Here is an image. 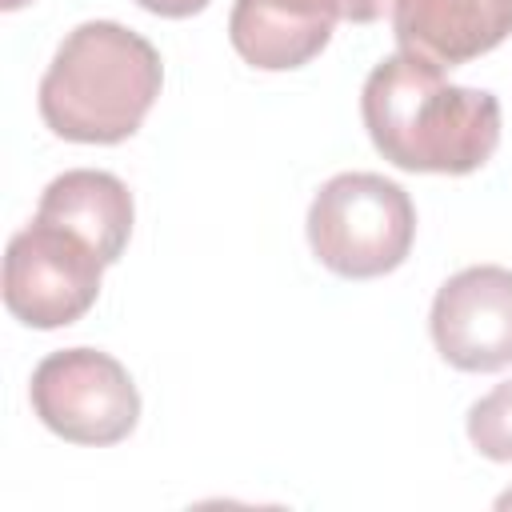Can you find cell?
Masks as SVG:
<instances>
[{"instance_id":"8fae6325","label":"cell","mask_w":512,"mask_h":512,"mask_svg":"<svg viewBox=\"0 0 512 512\" xmlns=\"http://www.w3.org/2000/svg\"><path fill=\"white\" fill-rule=\"evenodd\" d=\"M144 12H156V16H168V20H184V16H196L208 8V0H136Z\"/></svg>"},{"instance_id":"7a4b0ae2","label":"cell","mask_w":512,"mask_h":512,"mask_svg":"<svg viewBox=\"0 0 512 512\" xmlns=\"http://www.w3.org/2000/svg\"><path fill=\"white\" fill-rule=\"evenodd\" d=\"M164 84L160 52L116 20L76 24L36 92L44 124L72 144H120L152 112Z\"/></svg>"},{"instance_id":"9c48e42d","label":"cell","mask_w":512,"mask_h":512,"mask_svg":"<svg viewBox=\"0 0 512 512\" xmlns=\"http://www.w3.org/2000/svg\"><path fill=\"white\" fill-rule=\"evenodd\" d=\"M36 216L72 228L100 252L104 264H116L132 236V192L112 172L72 168L48 180V188L40 192Z\"/></svg>"},{"instance_id":"30bf717a","label":"cell","mask_w":512,"mask_h":512,"mask_svg":"<svg viewBox=\"0 0 512 512\" xmlns=\"http://www.w3.org/2000/svg\"><path fill=\"white\" fill-rule=\"evenodd\" d=\"M468 440L480 456L512 464V380L496 384L468 408Z\"/></svg>"},{"instance_id":"ba28073f","label":"cell","mask_w":512,"mask_h":512,"mask_svg":"<svg viewBox=\"0 0 512 512\" xmlns=\"http://www.w3.org/2000/svg\"><path fill=\"white\" fill-rule=\"evenodd\" d=\"M392 36L404 52L456 68L512 36V0H392Z\"/></svg>"},{"instance_id":"4fadbf2b","label":"cell","mask_w":512,"mask_h":512,"mask_svg":"<svg viewBox=\"0 0 512 512\" xmlns=\"http://www.w3.org/2000/svg\"><path fill=\"white\" fill-rule=\"evenodd\" d=\"M496 504H500V508H508V504H512V492H504V496H500Z\"/></svg>"},{"instance_id":"277c9868","label":"cell","mask_w":512,"mask_h":512,"mask_svg":"<svg viewBox=\"0 0 512 512\" xmlns=\"http://www.w3.org/2000/svg\"><path fill=\"white\" fill-rule=\"evenodd\" d=\"M104 268L108 264L84 236L36 216L8 240L4 304L28 328H68L96 304Z\"/></svg>"},{"instance_id":"8992f818","label":"cell","mask_w":512,"mask_h":512,"mask_svg":"<svg viewBox=\"0 0 512 512\" xmlns=\"http://www.w3.org/2000/svg\"><path fill=\"white\" fill-rule=\"evenodd\" d=\"M432 344L460 372L512 364V268L472 264L448 276L432 300Z\"/></svg>"},{"instance_id":"7c38bea8","label":"cell","mask_w":512,"mask_h":512,"mask_svg":"<svg viewBox=\"0 0 512 512\" xmlns=\"http://www.w3.org/2000/svg\"><path fill=\"white\" fill-rule=\"evenodd\" d=\"M24 4H28V0H0L4 12H16V8H24Z\"/></svg>"},{"instance_id":"52a82bcc","label":"cell","mask_w":512,"mask_h":512,"mask_svg":"<svg viewBox=\"0 0 512 512\" xmlns=\"http://www.w3.org/2000/svg\"><path fill=\"white\" fill-rule=\"evenodd\" d=\"M388 0H236L228 16L232 48L260 72L308 64L332 40L336 20L372 24Z\"/></svg>"},{"instance_id":"6da1fadb","label":"cell","mask_w":512,"mask_h":512,"mask_svg":"<svg viewBox=\"0 0 512 512\" xmlns=\"http://www.w3.org/2000/svg\"><path fill=\"white\" fill-rule=\"evenodd\" d=\"M360 116L376 152L404 172L468 176L500 144V100L484 88L448 84L432 60L404 48L368 72Z\"/></svg>"},{"instance_id":"3957f363","label":"cell","mask_w":512,"mask_h":512,"mask_svg":"<svg viewBox=\"0 0 512 512\" xmlns=\"http://www.w3.org/2000/svg\"><path fill=\"white\" fill-rule=\"evenodd\" d=\"M416 240L412 196L380 172L332 176L308 208V244L316 260L344 280L396 272Z\"/></svg>"},{"instance_id":"5b68a950","label":"cell","mask_w":512,"mask_h":512,"mask_svg":"<svg viewBox=\"0 0 512 512\" xmlns=\"http://www.w3.org/2000/svg\"><path fill=\"white\" fill-rule=\"evenodd\" d=\"M32 412L68 444H120L140 420V392L128 368L100 348H60L44 356L28 384Z\"/></svg>"}]
</instances>
